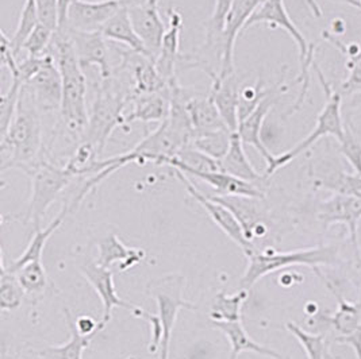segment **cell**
<instances>
[{
    "mask_svg": "<svg viewBox=\"0 0 361 359\" xmlns=\"http://www.w3.org/2000/svg\"><path fill=\"white\" fill-rule=\"evenodd\" d=\"M44 135L41 113L22 89L17 114L8 131L0 137V170L18 169L29 173L44 160Z\"/></svg>",
    "mask_w": 361,
    "mask_h": 359,
    "instance_id": "obj_1",
    "label": "cell"
},
{
    "mask_svg": "<svg viewBox=\"0 0 361 359\" xmlns=\"http://www.w3.org/2000/svg\"><path fill=\"white\" fill-rule=\"evenodd\" d=\"M47 53L53 56L61 73L63 99L60 114L64 126L75 135H84L90 118L87 108V79L66 30L54 33Z\"/></svg>",
    "mask_w": 361,
    "mask_h": 359,
    "instance_id": "obj_2",
    "label": "cell"
},
{
    "mask_svg": "<svg viewBox=\"0 0 361 359\" xmlns=\"http://www.w3.org/2000/svg\"><path fill=\"white\" fill-rule=\"evenodd\" d=\"M338 257L336 246H318L310 248H300L293 251H275L268 248L265 251H255L247 257V267L238 282V291H250L262 278L287 269L291 266H307L314 273L325 281L321 266L334 265Z\"/></svg>",
    "mask_w": 361,
    "mask_h": 359,
    "instance_id": "obj_3",
    "label": "cell"
},
{
    "mask_svg": "<svg viewBox=\"0 0 361 359\" xmlns=\"http://www.w3.org/2000/svg\"><path fill=\"white\" fill-rule=\"evenodd\" d=\"M130 96L122 89L114 77L106 79L97 87L92 107L90 110L85 141L92 144L102 154L107 141L116 127H123V111Z\"/></svg>",
    "mask_w": 361,
    "mask_h": 359,
    "instance_id": "obj_4",
    "label": "cell"
},
{
    "mask_svg": "<svg viewBox=\"0 0 361 359\" xmlns=\"http://www.w3.org/2000/svg\"><path fill=\"white\" fill-rule=\"evenodd\" d=\"M259 23H267L271 27H280L295 41L296 46L299 49V64H300V72L296 79V82L300 84V91L296 99L294 106L290 108L288 114L293 115L296 113L305 103L306 95L309 92L310 87V69L314 65V53H315V45L310 44L302 32L298 29L294 20L290 18L284 0H264L259 6V8L255 11V14L247 20L245 30L259 25Z\"/></svg>",
    "mask_w": 361,
    "mask_h": 359,
    "instance_id": "obj_5",
    "label": "cell"
},
{
    "mask_svg": "<svg viewBox=\"0 0 361 359\" xmlns=\"http://www.w3.org/2000/svg\"><path fill=\"white\" fill-rule=\"evenodd\" d=\"M312 68L317 72V76H318L321 87L324 89L325 104H324L319 115L317 116V123H315V127L312 129V132L303 141H300L296 146L287 150L286 153H283L280 156H276L274 163L267 166V169H265V173H264L265 179H269L283 166L294 161L298 156H300L307 149H310L321 138L334 137L337 141H341L344 137L345 123L343 122V116H341L343 95L330 87L321 68L317 65V63H314Z\"/></svg>",
    "mask_w": 361,
    "mask_h": 359,
    "instance_id": "obj_6",
    "label": "cell"
},
{
    "mask_svg": "<svg viewBox=\"0 0 361 359\" xmlns=\"http://www.w3.org/2000/svg\"><path fill=\"white\" fill-rule=\"evenodd\" d=\"M32 181V194L26 213V222L33 223L34 229H42L41 222L54 200L76 179V175L66 166H57L42 160L27 173Z\"/></svg>",
    "mask_w": 361,
    "mask_h": 359,
    "instance_id": "obj_7",
    "label": "cell"
},
{
    "mask_svg": "<svg viewBox=\"0 0 361 359\" xmlns=\"http://www.w3.org/2000/svg\"><path fill=\"white\" fill-rule=\"evenodd\" d=\"M185 277L179 273H171L164 277L149 281L147 294L156 300L157 316L163 326V341L160 346V359H169L171 335L175 328L178 313L181 310H197V307L183 298Z\"/></svg>",
    "mask_w": 361,
    "mask_h": 359,
    "instance_id": "obj_8",
    "label": "cell"
},
{
    "mask_svg": "<svg viewBox=\"0 0 361 359\" xmlns=\"http://www.w3.org/2000/svg\"><path fill=\"white\" fill-rule=\"evenodd\" d=\"M80 272L102 300L103 316H102V322L99 323L102 329H104L109 325V322L111 320V313L116 307L130 312L133 316L144 319L145 322L148 320L150 312L142 310L137 306L129 304L118 296L115 289L114 275L110 267L100 266L97 262L87 261L80 266Z\"/></svg>",
    "mask_w": 361,
    "mask_h": 359,
    "instance_id": "obj_9",
    "label": "cell"
},
{
    "mask_svg": "<svg viewBox=\"0 0 361 359\" xmlns=\"http://www.w3.org/2000/svg\"><path fill=\"white\" fill-rule=\"evenodd\" d=\"M175 173H176L178 179L183 182V185L187 188V192L192 196L194 200H197L206 213H209V216L212 218L214 223L222 229L225 232V235L229 237L235 245L240 246L243 248V251L245 253L247 257L252 256L256 251L255 246L247 239L243 226L240 225V222L237 220L234 213H231L229 208H226L225 206H222L221 203L213 200L209 195L202 194L199 189L195 188V185L187 179V176L184 173H181L180 170L175 169Z\"/></svg>",
    "mask_w": 361,
    "mask_h": 359,
    "instance_id": "obj_10",
    "label": "cell"
},
{
    "mask_svg": "<svg viewBox=\"0 0 361 359\" xmlns=\"http://www.w3.org/2000/svg\"><path fill=\"white\" fill-rule=\"evenodd\" d=\"M39 111H60L63 99V80L53 56L47 53L45 63L38 73L23 87Z\"/></svg>",
    "mask_w": 361,
    "mask_h": 359,
    "instance_id": "obj_11",
    "label": "cell"
},
{
    "mask_svg": "<svg viewBox=\"0 0 361 359\" xmlns=\"http://www.w3.org/2000/svg\"><path fill=\"white\" fill-rule=\"evenodd\" d=\"M125 6H128L126 0H73L66 27L76 32H102L103 26Z\"/></svg>",
    "mask_w": 361,
    "mask_h": 359,
    "instance_id": "obj_12",
    "label": "cell"
},
{
    "mask_svg": "<svg viewBox=\"0 0 361 359\" xmlns=\"http://www.w3.org/2000/svg\"><path fill=\"white\" fill-rule=\"evenodd\" d=\"M126 3L135 32L156 60L166 32L157 0H126Z\"/></svg>",
    "mask_w": 361,
    "mask_h": 359,
    "instance_id": "obj_13",
    "label": "cell"
},
{
    "mask_svg": "<svg viewBox=\"0 0 361 359\" xmlns=\"http://www.w3.org/2000/svg\"><path fill=\"white\" fill-rule=\"evenodd\" d=\"M264 0H234L229 15L226 18L225 30L222 35V57L219 70L216 75L219 77H226L234 72V48L238 34L245 30L247 20L255 14Z\"/></svg>",
    "mask_w": 361,
    "mask_h": 359,
    "instance_id": "obj_14",
    "label": "cell"
},
{
    "mask_svg": "<svg viewBox=\"0 0 361 359\" xmlns=\"http://www.w3.org/2000/svg\"><path fill=\"white\" fill-rule=\"evenodd\" d=\"M288 91V87L284 85L283 82H280L278 85H275L271 91V94L264 99L263 101L257 106V108L247 116L245 119H243L238 125L237 132L240 135V138L243 139L244 145L247 146H253L263 157L267 163V166L272 165L275 161V157L268 147L264 145L263 138H262V131H263V125L267 115L271 113V110L274 108V106L279 101V99Z\"/></svg>",
    "mask_w": 361,
    "mask_h": 359,
    "instance_id": "obj_15",
    "label": "cell"
},
{
    "mask_svg": "<svg viewBox=\"0 0 361 359\" xmlns=\"http://www.w3.org/2000/svg\"><path fill=\"white\" fill-rule=\"evenodd\" d=\"M317 216L325 227L337 223L346 226L356 254L359 256L357 227L361 222V199L333 194L328 200L319 203Z\"/></svg>",
    "mask_w": 361,
    "mask_h": 359,
    "instance_id": "obj_16",
    "label": "cell"
},
{
    "mask_svg": "<svg viewBox=\"0 0 361 359\" xmlns=\"http://www.w3.org/2000/svg\"><path fill=\"white\" fill-rule=\"evenodd\" d=\"M326 288L333 294L337 301V310L331 315L326 313H312V320L309 325L321 329L322 327H328L337 334V338H344L355 334L361 327V303H349L345 300L331 282L328 279L324 281Z\"/></svg>",
    "mask_w": 361,
    "mask_h": 359,
    "instance_id": "obj_17",
    "label": "cell"
},
{
    "mask_svg": "<svg viewBox=\"0 0 361 359\" xmlns=\"http://www.w3.org/2000/svg\"><path fill=\"white\" fill-rule=\"evenodd\" d=\"M66 30L73 46L76 50L78 60L82 68L85 66H98L100 79L106 80L113 77V68L110 64V50L107 45V39L102 32H76L71 29Z\"/></svg>",
    "mask_w": 361,
    "mask_h": 359,
    "instance_id": "obj_18",
    "label": "cell"
},
{
    "mask_svg": "<svg viewBox=\"0 0 361 359\" xmlns=\"http://www.w3.org/2000/svg\"><path fill=\"white\" fill-rule=\"evenodd\" d=\"M121 68L132 72L133 94H168V84L159 73L154 60L133 50H118Z\"/></svg>",
    "mask_w": 361,
    "mask_h": 359,
    "instance_id": "obj_19",
    "label": "cell"
},
{
    "mask_svg": "<svg viewBox=\"0 0 361 359\" xmlns=\"http://www.w3.org/2000/svg\"><path fill=\"white\" fill-rule=\"evenodd\" d=\"M206 75L212 79L210 96L222 116L228 129L235 132L238 129L240 118H238V101H240V84L235 73L226 77H219L213 69L204 70Z\"/></svg>",
    "mask_w": 361,
    "mask_h": 359,
    "instance_id": "obj_20",
    "label": "cell"
},
{
    "mask_svg": "<svg viewBox=\"0 0 361 359\" xmlns=\"http://www.w3.org/2000/svg\"><path fill=\"white\" fill-rule=\"evenodd\" d=\"M183 27V17L178 10H169V26L166 29L159 50V54L154 60L156 68L161 77L164 79L168 88L178 82L176 79V64L180 58V33Z\"/></svg>",
    "mask_w": 361,
    "mask_h": 359,
    "instance_id": "obj_21",
    "label": "cell"
},
{
    "mask_svg": "<svg viewBox=\"0 0 361 359\" xmlns=\"http://www.w3.org/2000/svg\"><path fill=\"white\" fill-rule=\"evenodd\" d=\"M215 201L221 203L226 208H229L240 225L243 226L244 232L247 239L253 244L255 237H263L265 234V227L263 225V216L257 201L260 199L255 197L237 196V195H229V196H218V195H209Z\"/></svg>",
    "mask_w": 361,
    "mask_h": 359,
    "instance_id": "obj_22",
    "label": "cell"
},
{
    "mask_svg": "<svg viewBox=\"0 0 361 359\" xmlns=\"http://www.w3.org/2000/svg\"><path fill=\"white\" fill-rule=\"evenodd\" d=\"M132 111L123 116V127L134 122H164L169 114V99L165 94H132Z\"/></svg>",
    "mask_w": 361,
    "mask_h": 359,
    "instance_id": "obj_23",
    "label": "cell"
},
{
    "mask_svg": "<svg viewBox=\"0 0 361 359\" xmlns=\"http://www.w3.org/2000/svg\"><path fill=\"white\" fill-rule=\"evenodd\" d=\"M102 34L104 35V38L107 41H113L115 44L125 45L129 50L137 51L140 54H144V56H148L150 58H153V56L147 49L144 41L140 38V35L137 34L134 26H133L128 6L121 8L114 17L103 26Z\"/></svg>",
    "mask_w": 361,
    "mask_h": 359,
    "instance_id": "obj_24",
    "label": "cell"
},
{
    "mask_svg": "<svg viewBox=\"0 0 361 359\" xmlns=\"http://www.w3.org/2000/svg\"><path fill=\"white\" fill-rule=\"evenodd\" d=\"M214 328L219 329L225 334V336L229 339L231 344V354L229 359H237L243 353H255L259 355H264L271 359H284L283 355L274 348L265 347L260 343L255 342L247 335L245 328L243 326V322H213Z\"/></svg>",
    "mask_w": 361,
    "mask_h": 359,
    "instance_id": "obj_25",
    "label": "cell"
},
{
    "mask_svg": "<svg viewBox=\"0 0 361 359\" xmlns=\"http://www.w3.org/2000/svg\"><path fill=\"white\" fill-rule=\"evenodd\" d=\"M244 142L240 138L238 132H233L231 135V142H230L229 150L225 154L222 160H219L221 163V170L231 175L237 179L244 180L247 182L256 184L260 187V182L265 181L264 175H260L252 163L247 158V153L244 150Z\"/></svg>",
    "mask_w": 361,
    "mask_h": 359,
    "instance_id": "obj_26",
    "label": "cell"
},
{
    "mask_svg": "<svg viewBox=\"0 0 361 359\" xmlns=\"http://www.w3.org/2000/svg\"><path fill=\"white\" fill-rule=\"evenodd\" d=\"M98 254L97 263L100 266L110 267L115 262H119V269L122 272H126L145 258V250L123 245L115 234L99 241Z\"/></svg>",
    "mask_w": 361,
    "mask_h": 359,
    "instance_id": "obj_27",
    "label": "cell"
},
{
    "mask_svg": "<svg viewBox=\"0 0 361 359\" xmlns=\"http://www.w3.org/2000/svg\"><path fill=\"white\" fill-rule=\"evenodd\" d=\"M190 176H194L197 179L202 180L203 182L209 184L218 196L237 195V196L264 199V192L259 188V185L247 182L244 180L237 179L222 170H219V172H195Z\"/></svg>",
    "mask_w": 361,
    "mask_h": 359,
    "instance_id": "obj_28",
    "label": "cell"
},
{
    "mask_svg": "<svg viewBox=\"0 0 361 359\" xmlns=\"http://www.w3.org/2000/svg\"><path fill=\"white\" fill-rule=\"evenodd\" d=\"M185 107L194 131L228 129L210 94L190 95L185 101Z\"/></svg>",
    "mask_w": 361,
    "mask_h": 359,
    "instance_id": "obj_29",
    "label": "cell"
},
{
    "mask_svg": "<svg viewBox=\"0 0 361 359\" xmlns=\"http://www.w3.org/2000/svg\"><path fill=\"white\" fill-rule=\"evenodd\" d=\"M69 213H71V207H69V204H66L47 229H34V237L29 242L26 250L23 251V254L19 258L11 262L7 266L8 270L16 273L18 269H20L23 265H26L29 262L42 261V253H44V248H45L48 239L51 237V234L63 225V222L66 220Z\"/></svg>",
    "mask_w": 361,
    "mask_h": 359,
    "instance_id": "obj_30",
    "label": "cell"
},
{
    "mask_svg": "<svg viewBox=\"0 0 361 359\" xmlns=\"http://www.w3.org/2000/svg\"><path fill=\"white\" fill-rule=\"evenodd\" d=\"M66 322L71 329V338L68 342L56 346L47 347L39 353V357L44 359H82L84 350L90 346L91 341L97 334L84 335L76 326V319H73L72 313L66 310Z\"/></svg>",
    "mask_w": 361,
    "mask_h": 359,
    "instance_id": "obj_31",
    "label": "cell"
},
{
    "mask_svg": "<svg viewBox=\"0 0 361 359\" xmlns=\"http://www.w3.org/2000/svg\"><path fill=\"white\" fill-rule=\"evenodd\" d=\"M233 131L229 129L218 130L194 131L191 138V146L207 154L214 160H222L229 150Z\"/></svg>",
    "mask_w": 361,
    "mask_h": 359,
    "instance_id": "obj_32",
    "label": "cell"
},
{
    "mask_svg": "<svg viewBox=\"0 0 361 359\" xmlns=\"http://www.w3.org/2000/svg\"><path fill=\"white\" fill-rule=\"evenodd\" d=\"M25 289L22 288L17 275L10 272L6 261L4 254L0 257V308L1 310H14L20 307Z\"/></svg>",
    "mask_w": 361,
    "mask_h": 359,
    "instance_id": "obj_33",
    "label": "cell"
},
{
    "mask_svg": "<svg viewBox=\"0 0 361 359\" xmlns=\"http://www.w3.org/2000/svg\"><path fill=\"white\" fill-rule=\"evenodd\" d=\"M247 298V291H238L237 294L228 296L219 292L215 296L210 317L213 322H238L241 320V307Z\"/></svg>",
    "mask_w": 361,
    "mask_h": 359,
    "instance_id": "obj_34",
    "label": "cell"
},
{
    "mask_svg": "<svg viewBox=\"0 0 361 359\" xmlns=\"http://www.w3.org/2000/svg\"><path fill=\"white\" fill-rule=\"evenodd\" d=\"M18 279L27 296L38 297L48 288V275L42 261H33L23 265L16 272Z\"/></svg>",
    "mask_w": 361,
    "mask_h": 359,
    "instance_id": "obj_35",
    "label": "cell"
},
{
    "mask_svg": "<svg viewBox=\"0 0 361 359\" xmlns=\"http://www.w3.org/2000/svg\"><path fill=\"white\" fill-rule=\"evenodd\" d=\"M315 185L333 194L361 199L360 175H348L345 172H336L329 175L328 177L317 180Z\"/></svg>",
    "mask_w": 361,
    "mask_h": 359,
    "instance_id": "obj_36",
    "label": "cell"
},
{
    "mask_svg": "<svg viewBox=\"0 0 361 359\" xmlns=\"http://www.w3.org/2000/svg\"><path fill=\"white\" fill-rule=\"evenodd\" d=\"M38 23H39V19H38L35 0H25L23 7L20 10L16 33L13 37H10V45L17 56L20 53L26 39L29 38L30 34L33 33Z\"/></svg>",
    "mask_w": 361,
    "mask_h": 359,
    "instance_id": "obj_37",
    "label": "cell"
},
{
    "mask_svg": "<svg viewBox=\"0 0 361 359\" xmlns=\"http://www.w3.org/2000/svg\"><path fill=\"white\" fill-rule=\"evenodd\" d=\"M233 3H234V0H215L213 14L206 26V32H207L206 41H204L206 46L215 49L216 45H219L221 57H222V35L225 30L226 18L229 15Z\"/></svg>",
    "mask_w": 361,
    "mask_h": 359,
    "instance_id": "obj_38",
    "label": "cell"
},
{
    "mask_svg": "<svg viewBox=\"0 0 361 359\" xmlns=\"http://www.w3.org/2000/svg\"><path fill=\"white\" fill-rule=\"evenodd\" d=\"M286 329L295 338L298 342L300 343L305 353L307 354V358L326 359L328 346H326V336L324 334L307 332L293 322H288L286 325Z\"/></svg>",
    "mask_w": 361,
    "mask_h": 359,
    "instance_id": "obj_39",
    "label": "cell"
},
{
    "mask_svg": "<svg viewBox=\"0 0 361 359\" xmlns=\"http://www.w3.org/2000/svg\"><path fill=\"white\" fill-rule=\"evenodd\" d=\"M23 87L25 85L17 79H11L10 88L0 98V137L8 131L14 120Z\"/></svg>",
    "mask_w": 361,
    "mask_h": 359,
    "instance_id": "obj_40",
    "label": "cell"
},
{
    "mask_svg": "<svg viewBox=\"0 0 361 359\" xmlns=\"http://www.w3.org/2000/svg\"><path fill=\"white\" fill-rule=\"evenodd\" d=\"M272 88L268 89L264 85L263 79H257L255 84H247L240 88V101H238V118L240 122L252 114L257 106L271 94ZM240 125V123H238Z\"/></svg>",
    "mask_w": 361,
    "mask_h": 359,
    "instance_id": "obj_41",
    "label": "cell"
},
{
    "mask_svg": "<svg viewBox=\"0 0 361 359\" xmlns=\"http://www.w3.org/2000/svg\"><path fill=\"white\" fill-rule=\"evenodd\" d=\"M54 30H51L48 26L38 23L37 27L34 29L33 33L29 35L26 39L25 45L22 50L27 53V57H42L48 51L50 46V42L54 37Z\"/></svg>",
    "mask_w": 361,
    "mask_h": 359,
    "instance_id": "obj_42",
    "label": "cell"
},
{
    "mask_svg": "<svg viewBox=\"0 0 361 359\" xmlns=\"http://www.w3.org/2000/svg\"><path fill=\"white\" fill-rule=\"evenodd\" d=\"M340 144V151L344 156L345 160L353 168L356 175L361 176V142L355 135L349 125L345 123L344 137Z\"/></svg>",
    "mask_w": 361,
    "mask_h": 359,
    "instance_id": "obj_43",
    "label": "cell"
},
{
    "mask_svg": "<svg viewBox=\"0 0 361 359\" xmlns=\"http://www.w3.org/2000/svg\"><path fill=\"white\" fill-rule=\"evenodd\" d=\"M348 76L345 79L341 91L345 95H352L361 91V50L346 57Z\"/></svg>",
    "mask_w": 361,
    "mask_h": 359,
    "instance_id": "obj_44",
    "label": "cell"
},
{
    "mask_svg": "<svg viewBox=\"0 0 361 359\" xmlns=\"http://www.w3.org/2000/svg\"><path fill=\"white\" fill-rule=\"evenodd\" d=\"M37 13L39 23L50 27L51 30H59V4L57 0H35Z\"/></svg>",
    "mask_w": 361,
    "mask_h": 359,
    "instance_id": "obj_45",
    "label": "cell"
},
{
    "mask_svg": "<svg viewBox=\"0 0 361 359\" xmlns=\"http://www.w3.org/2000/svg\"><path fill=\"white\" fill-rule=\"evenodd\" d=\"M337 343H344L348 344L353 348L355 354H356V358L361 359V327L352 335L349 336H344V338H337L336 339Z\"/></svg>",
    "mask_w": 361,
    "mask_h": 359,
    "instance_id": "obj_46",
    "label": "cell"
},
{
    "mask_svg": "<svg viewBox=\"0 0 361 359\" xmlns=\"http://www.w3.org/2000/svg\"><path fill=\"white\" fill-rule=\"evenodd\" d=\"M76 326L84 335H92V334H98L99 331H102L99 323H95L91 317H87V316L79 317L76 320Z\"/></svg>",
    "mask_w": 361,
    "mask_h": 359,
    "instance_id": "obj_47",
    "label": "cell"
},
{
    "mask_svg": "<svg viewBox=\"0 0 361 359\" xmlns=\"http://www.w3.org/2000/svg\"><path fill=\"white\" fill-rule=\"evenodd\" d=\"M73 0H57L59 4V30H63L66 27L68 22V13L71 8V4Z\"/></svg>",
    "mask_w": 361,
    "mask_h": 359,
    "instance_id": "obj_48",
    "label": "cell"
},
{
    "mask_svg": "<svg viewBox=\"0 0 361 359\" xmlns=\"http://www.w3.org/2000/svg\"><path fill=\"white\" fill-rule=\"evenodd\" d=\"M307 4H309V7H310L314 17H322V10H321L319 4L317 3V0H307Z\"/></svg>",
    "mask_w": 361,
    "mask_h": 359,
    "instance_id": "obj_49",
    "label": "cell"
},
{
    "mask_svg": "<svg viewBox=\"0 0 361 359\" xmlns=\"http://www.w3.org/2000/svg\"><path fill=\"white\" fill-rule=\"evenodd\" d=\"M346 1L361 11V0H346Z\"/></svg>",
    "mask_w": 361,
    "mask_h": 359,
    "instance_id": "obj_50",
    "label": "cell"
},
{
    "mask_svg": "<svg viewBox=\"0 0 361 359\" xmlns=\"http://www.w3.org/2000/svg\"><path fill=\"white\" fill-rule=\"evenodd\" d=\"M0 359H6V355H4V350L1 351V358Z\"/></svg>",
    "mask_w": 361,
    "mask_h": 359,
    "instance_id": "obj_51",
    "label": "cell"
},
{
    "mask_svg": "<svg viewBox=\"0 0 361 359\" xmlns=\"http://www.w3.org/2000/svg\"><path fill=\"white\" fill-rule=\"evenodd\" d=\"M128 359H135V358H128Z\"/></svg>",
    "mask_w": 361,
    "mask_h": 359,
    "instance_id": "obj_52",
    "label": "cell"
}]
</instances>
